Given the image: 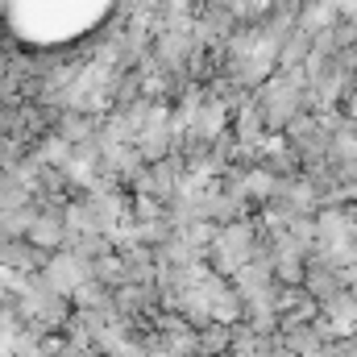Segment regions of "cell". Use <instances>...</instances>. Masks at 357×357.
<instances>
[{"label":"cell","mask_w":357,"mask_h":357,"mask_svg":"<svg viewBox=\"0 0 357 357\" xmlns=\"http://www.w3.org/2000/svg\"><path fill=\"white\" fill-rule=\"evenodd\" d=\"M116 0H0V29L25 50H67L88 42Z\"/></svg>","instance_id":"1"}]
</instances>
